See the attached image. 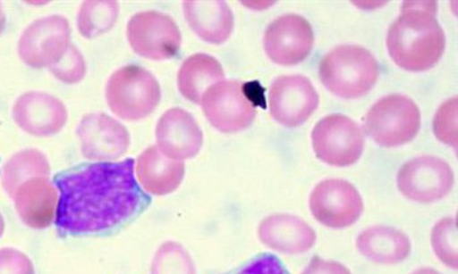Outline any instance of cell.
Listing matches in <instances>:
<instances>
[{
    "mask_svg": "<svg viewBox=\"0 0 458 274\" xmlns=\"http://www.w3.org/2000/svg\"><path fill=\"white\" fill-rule=\"evenodd\" d=\"M62 237L100 236L134 221L149 205L135 178V160L81 163L54 177Z\"/></svg>",
    "mask_w": 458,
    "mask_h": 274,
    "instance_id": "6da1fadb",
    "label": "cell"
},
{
    "mask_svg": "<svg viewBox=\"0 0 458 274\" xmlns=\"http://www.w3.org/2000/svg\"><path fill=\"white\" fill-rule=\"evenodd\" d=\"M390 58L401 69H432L445 50V35L437 19V3L406 2L386 37Z\"/></svg>",
    "mask_w": 458,
    "mask_h": 274,
    "instance_id": "7a4b0ae2",
    "label": "cell"
},
{
    "mask_svg": "<svg viewBox=\"0 0 458 274\" xmlns=\"http://www.w3.org/2000/svg\"><path fill=\"white\" fill-rule=\"evenodd\" d=\"M319 79L333 95L346 100L360 98L377 83L378 62L372 53L344 45L327 53L319 63Z\"/></svg>",
    "mask_w": 458,
    "mask_h": 274,
    "instance_id": "3957f363",
    "label": "cell"
},
{
    "mask_svg": "<svg viewBox=\"0 0 458 274\" xmlns=\"http://www.w3.org/2000/svg\"><path fill=\"white\" fill-rule=\"evenodd\" d=\"M110 110L123 120L137 121L151 115L161 100L159 81L149 71L126 66L115 71L106 87Z\"/></svg>",
    "mask_w": 458,
    "mask_h": 274,
    "instance_id": "277c9868",
    "label": "cell"
},
{
    "mask_svg": "<svg viewBox=\"0 0 458 274\" xmlns=\"http://www.w3.org/2000/svg\"><path fill=\"white\" fill-rule=\"evenodd\" d=\"M364 132L384 148H395L410 143L420 129V107L403 95L381 98L363 120Z\"/></svg>",
    "mask_w": 458,
    "mask_h": 274,
    "instance_id": "5b68a950",
    "label": "cell"
},
{
    "mask_svg": "<svg viewBox=\"0 0 458 274\" xmlns=\"http://www.w3.org/2000/svg\"><path fill=\"white\" fill-rule=\"evenodd\" d=\"M312 146L322 162L344 168L360 160L364 151L363 131L346 115H327L313 129Z\"/></svg>",
    "mask_w": 458,
    "mask_h": 274,
    "instance_id": "8992f818",
    "label": "cell"
},
{
    "mask_svg": "<svg viewBox=\"0 0 458 274\" xmlns=\"http://www.w3.org/2000/svg\"><path fill=\"white\" fill-rule=\"evenodd\" d=\"M200 104L212 127L225 134L244 131L256 120V104L239 81H220L208 87Z\"/></svg>",
    "mask_w": 458,
    "mask_h": 274,
    "instance_id": "52a82bcc",
    "label": "cell"
},
{
    "mask_svg": "<svg viewBox=\"0 0 458 274\" xmlns=\"http://www.w3.org/2000/svg\"><path fill=\"white\" fill-rule=\"evenodd\" d=\"M127 39L138 55L149 61L174 58L182 44V37L174 20L157 11L132 16L127 24Z\"/></svg>",
    "mask_w": 458,
    "mask_h": 274,
    "instance_id": "ba28073f",
    "label": "cell"
},
{
    "mask_svg": "<svg viewBox=\"0 0 458 274\" xmlns=\"http://www.w3.org/2000/svg\"><path fill=\"white\" fill-rule=\"evenodd\" d=\"M71 45L69 20L53 15L36 20L22 33L19 55L32 69H50L58 63Z\"/></svg>",
    "mask_w": 458,
    "mask_h": 274,
    "instance_id": "9c48e42d",
    "label": "cell"
},
{
    "mask_svg": "<svg viewBox=\"0 0 458 274\" xmlns=\"http://www.w3.org/2000/svg\"><path fill=\"white\" fill-rule=\"evenodd\" d=\"M454 175L451 166L434 155H423L406 162L397 175V186L407 199L435 203L452 191Z\"/></svg>",
    "mask_w": 458,
    "mask_h": 274,
    "instance_id": "30bf717a",
    "label": "cell"
},
{
    "mask_svg": "<svg viewBox=\"0 0 458 274\" xmlns=\"http://www.w3.org/2000/svg\"><path fill=\"white\" fill-rule=\"evenodd\" d=\"M310 208L322 225L344 228L360 219L364 204L352 183L344 179H325L310 194Z\"/></svg>",
    "mask_w": 458,
    "mask_h": 274,
    "instance_id": "8fae6325",
    "label": "cell"
},
{
    "mask_svg": "<svg viewBox=\"0 0 458 274\" xmlns=\"http://www.w3.org/2000/svg\"><path fill=\"white\" fill-rule=\"evenodd\" d=\"M318 90L310 79L300 75L276 79L268 95L271 115L288 129H295L310 120L318 110Z\"/></svg>",
    "mask_w": 458,
    "mask_h": 274,
    "instance_id": "7c38bea8",
    "label": "cell"
},
{
    "mask_svg": "<svg viewBox=\"0 0 458 274\" xmlns=\"http://www.w3.org/2000/svg\"><path fill=\"white\" fill-rule=\"evenodd\" d=\"M87 160L114 162L129 151L131 137L121 121L104 112L87 114L76 129Z\"/></svg>",
    "mask_w": 458,
    "mask_h": 274,
    "instance_id": "4fadbf2b",
    "label": "cell"
},
{
    "mask_svg": "<svg viewBox=\"0 0 458 274\" xmlns=\"http://www.w3.org/2000/svg\"><path fill=\"white\" fill-rule=\"evenodd\" d=\"M266 55L281 66H296L310 56L315 35L310 21L299 15L274 20L265 33Z\"/></svg>",
    "mask_w": 458,
    "mask_h": 274,
    "instance_id": "5bb4252c",
    "label": "cell"
},
{
    "mask_svg": "<svg viewBox=\"0 0 458 274\" xmlns=\"http://www.w3.org/2000/svg\"><path fill=\"white\" fill-rule=\"evenodd\" d=\"M13 120L27 134L47 137L62 131L69 120L66 106L58 98L42 92L20 95L13 104Z\"/></svg>",
    "mask_w": 458,
    "mask_h": 274,
    "instance_id": "9a60e30c",
    "label": "cell"
},
{
    "mask_svg": "<svg viewBox=\"0 0 458 274\" xmlns=\"http://www.w3.org/2000/svg\"><path fill=\"white\" fill-rule=\"evenodd\" d=\"M157 148L172 160H191L199 154L203 132L191 112L174 107L161 115L157 126Z\"/></svg>",
    "mask_w": 458,
    "mask_h": 274,
    "instance_id": "2e32d148",
    "label": "cell"
},
{
    "mask_svg": "<svg viewBox=\"0 0 458 274\" xmlns=\"http://www.w3.org/2000/svg\"><path fill=\"white\" fill-rule=\"evenodd\" d=\"M20 220L32 228H47L55 222L59 194L49 178L38 177L22 183L13 197Z\"/></svg>",
    "mask_w": 458,
    "mask_h": 274,
    "instance_id": "e0dca14e",
    "label": "cell"
},
{
    "mask_svg": "<svg viewBox=\"0 0 458 274\" xmlns=\"http://www.w3.org/2000/svg\"><path fill=\"white\" fill-rule=\"evenodd\" d=\"M259 238L266 247L288 255H299L315 245L316 233L299 217L274 214L259 223Z\"/></svg>",
    "mask_w": 458,
    "mask_h": 274,
    "instance_id": "ac0fdd59",
    "label": "cell"
},
{
    "mask_svg": "<svg viewBox=\"0 0 458 274\" xmlns=\"http://www.w3.org/2000/svg\"><path fill=\"white\" fill-rule=\"evenodd\" d=\"M135 172L141 187L155 196H164L180 187L185 177V165L182 161L166 157L157 145H152L137 158Z\"/></svg>",
    "mask_w": 458,
    "mask_h": 274,
    "instance_id": "d6986e66",
    "label": "cell"
},
{
    "mask_svg": "<svg viewBox=\"0 0 458 274\" xmlns=\"http://www.w3.org/2000/svg\"><path fill=\"white\" fill-rule=\"evenodd\" d=\"M186 21L195 35L212 45H222L233 32L234 18L225 2H183Z\"/></svg>",
    "mask_w": 458,
    "mask_h": 274,
    "instance_id": "ffe728a7",
    "label": "cell"
},
{
    "mask_svg": "<svg viewBox=\"0 0 458 274\" xmlns=\"http://www.w3.org/2000/svg\"><path fill=\"white\" fill-rule=\"evenodd\" d=\"M359 253L377 264H398L411 253V242L405 233L390 226H372L356 239Z\"/></svg>",
    "mask_w": 458,
    "mask_h": 274,
    "instance_id": "44dd1931",
    "label": "cell"
},
{
    "mask_svg": "<svg viewBox=\"0 0 458 274\" xmlns=\"http://www.w3.org/2000/svg\"><path fill=\"white\" fill-rule=\"evenodd\" d=\"M225 79V70L219 61L208 54H194L186 59L178 71V89L186 100L202 103L206 90Z\"/></svg>",
    "mask_w": 458,
    "mask_h": 274,
    "instance_id": "7402d4cb",
    "label": "cell"
},
{
    "mask_svg": "<svg viewBox=\"0 0 458 274\" xmlns=\"http://www.w3.org/2000/svg\"><path fill=\"white\" fill-rule=\"evenodd\" d=\"M50 175L47 155L37 149H25L13 154L3 169L2 185L8 196L13 197L16 189L33 178Z\"/></svg>",
    "mask_w": 458,
    "mask_h": 274,
    "instance_id": "603a6c76",
    "label": "cell"
},
{
    "mask_svg": "<svg viewBox=\"0 0 458 274\" xmlns=\"http://www.w3.org/2000/svg\"><path fill=\"white\" fill-rule=\"evenodd\" d=\"M120 4L117 2H86L78 13V29L84 38L106 35L118 19Z\"/></svg>",
    "mask_w": 458,
    "mask_h": 274,
    "instance_id": "cb8c5ba5",
    "label": "cell"
},
{
    "mask_svg": "<svg viewBox=\"0 0 458 274\" xmlns=\"http://www.w3.org/2000/svg\"><path fill=\"white\" fill-rule=\"evenodd\" d=\"M151 274H197L193 259L183 245L165 242L152 260Z\"/></svg>",
    "mask_w": 458,
    "mask_h": 274,
    "instance_id": "d4e9b609",
    "label": "cell"
},
{
    "mask_svg": "<svg viewBox=\"0 0 458 274\" xmlns=\"http://www.w3.org/2000/svg\"><path fill=\"white\" fill-rule=\"evenodd\" d=\"M432 248L437 259L449 268L458 267L457 220L443 219L432 228Z\"/></svg>",
    "mask_w": 458,
    "mask_h": 274,
    "instance_id": "484cf974",
    "label": "cell"
},
{
    "mask_svg": "<svg viewBox=\"0 0 458 274\" xmlns=\"http://www.w3.org/2000/svg\"><path fill=\"white\" fill-rule=\"evenodd\" d=\"M50 71L58 80L64 81V83L78 84L86 76V61L78 47L71 44L66 54L59 59L58 63L50 67Z\"/></svg>",
    "mask_w": 458,
    "mask_h": 274,
    "instance_id": "4316f807",
    "label": "cell"
},
{
    "mask_svg": "<svg viewBox=\"0 0 458 274\" xmlns=\"http://www.w3.org/2000/svg\"><path fill=\"white\" fill-rule=\"evenodd\" d=\"M457 104L458 98L454 97L441 104L434 120V132L440 141L446 145L457 148Z\"/></svg>",
    "mask_w": 458,
    "mask_h": 274,
    "instance_id": "83f0119b",
    "label": "cell"
},
{
    "mask_svg": "<svg viewBox=\"0 0 458 274\" xmlns=\"http://www.w3.org/2000/svg\"><path fill=\"white\" fill-rule=\"evenodd\" d=\"M0 274H36L35 265L21 251L3 248L0 250Z\"/></svg>",
    "mask_w": 458,
    "mask_h": 274,
    "instance_id": "f1b7e54d",
    "label": "cell"
},
{
    "mask_svg": "<svg viewBox=\"0 0 458 274\" xmlns=\"http://www.w3.org/2000/svg\"><path fill=\"white\" fill-rule=\"evenodd\" d=\"M229 274H290L281 259L273 253H261L247 262L244 267Z\"/></svg>",
    "mask_w": 458,
    "mask_h": 274,
    "instance_id": "f546056e",
    "label": "cell"
},
{
    "mask_svg": "<svg viewBox=\"0 0 458 274\" xmlns=\"http://www.w3.org/2000/svg\"><path fill=\"white\" fill-rule=\"evenodd\" d=\"M301 274H352L349 268L338 262H330L321 257H313L312 262L308 265L307 270Z\"/></svg>",
    "mask_w": 458,
    "mask_h": 274,
    "instance_id": "4dcf8cb0",
    "label": "cell"
},
{
    "mask_svg": "<svg viewBox=\"0 0 458 274\" xmlns=\"http://www.w3.org/2000/svg\"><path fill=\"white\" fill-rule=\"evenodd\" d=\"M5 28V15L4 11H3L2 4H0V35L4 32Z\"/></svg>",
    "mask_w": 458,
    "mask_h": 274,
    "instance_id": "1f68e13d",
    "label": "cell"
},
{
    "mask_svg": "<svg viewBox=\"0 0 458 274\" xmlns=\"http://www.w3.org/2000/svg\"><path fill=\"white\" fill-rule=\"evenodd\" d=\"M412 274H440L435 270H429V268H422V270H415Z\"/></svg>",
    "mask_w": 458,
    "mask_h": 274,
    "instance_id": "d6a6232c",
    "label": "cell"
},
{
    "mask_svg": "<svg viewBox=\"0 0 458 274\" xmlns=\"http://www.w3.org/2000/svg\"><path fill=\"white\" fill-rule=\"evenodd\" d=\"M4 228H5L4 219H3L2 214H0V237H2L3 233H4Z\"/></svg>",
    "mask_w": 458,
    "mask_h": 274,
    "instance_id": "836d02e7",
    "label": "cell"
}]
</instances>
